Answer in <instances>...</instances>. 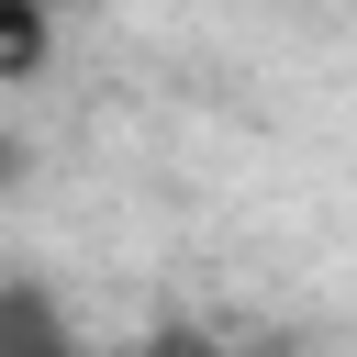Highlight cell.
<instances>
[{"label":"cell","instance_id":"obj_2","mask_svg":"<svg viewBox=\"0 0 357 357\" xmlns=\"http://www.w3.org/2000/svg\"><path fill=\"white\" fill-rule=\"evenodd\" d=\"M45 56H56V11H33V0H0V89H22Z\"/></svg>","mask_w":357,"mask_h":357},{"label":"cell","instance_id":"obj_3","mask_svg":"<svg viewBox=\"0 0 357 357\" xmlns=\"http://www.w3.org/2000/svg\"><path fill=\"white\" fill-rule=\"evenodd\" d=\"M156 357H223V346H201V335H167V346H156Z\"/></svg>","mask_w":357,"mask_h":357},{"label":"cell","instance_id":"obj_4","mask_svg":"<svg viewBox=\"0 0 357 357\" xmlns=\"http://www.w3.org/2000/svg\"><path fill=\"white\" fill-rule=\"evenodd\" d=\"M11 167H22V145H11V134H0V190H11Z\"/></svg>","mask_w":357,"mask_h":357},{"label":"cell","instance_id":"obj_5","mask_svg":"<svg viewBox=\"0 0 357 357\" xmlns=\"http://www.w3.org/2000/svg\"><path fill=\"white\" fill-rule=\"evenodd\" d=\"M33 11H78V0H33Z\"/></svg>","mask_w":357,"mask_h":357},{"label":"cell","instance_id":"obj_1","mask_svg":"<svg viewBox=\"0 0 357 357\" xmlns=\"http://www.w3.org/2000/svg\"><path fill=\"white\" fill-rule=\"evenodd\" d=\"M0 357H89V335H78V312H67L56 279L0 268Z\"/></svg>","mask_w":357,"mask_h":357}]
</instances>
